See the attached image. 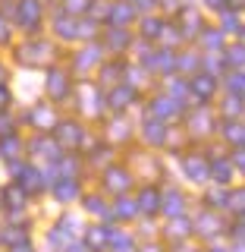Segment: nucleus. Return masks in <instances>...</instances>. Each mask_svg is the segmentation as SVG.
Returning <instances> with one entry per match:
<instances>
[{"label":"nucleus","mask_w":245,"mask_h":252,"mask_svg":"<svg viewBox=\"0 0 245 252\" xmlns=\"http://www.w3.org/2000/svg\"><path fill=\"white\" fill-rule=\"evenodd\" d=\"M3 202L10 205V208H19V205L26 202V192H22V186H10V189L3 192Z\"/></svg>","instance_id":"nucleus-1"},{"label":"nucleus","mask_w":245,"mask_h":252,"mask_svg":"<svg viewBox=\"0 0 245 252\" xmlns=\"http://www.w3.org/2000/svg\"><path fill=\"white\" fill-rule=\"evenodd\" d=\"M141 211H157V192L154 189H145V192H141Z\"/></svg>","instance_id":"nucleus-2"},{"label":"nucleus","mask_w":245,"mask_h":252,"mask_svg":"<svg viewBox=\"0 0 245 252\" xmlns=\"http://www.w3.org/2000/svg\"><path fill=\"white\" fill-rule=\"evenodd\" d=\"M22 19H26V22L38 19V6L35 3H22Z\"/></svg>","instance_id":"nucleus-3"},{"label":"nucleus","mask_w":245,"mask_h":252,"mask_svg":"<svg viewBox=\"0 0 245 252\" xmlns=\"http://www.w3.org/2000/svg\"><path fill=\"white\" fill-rule=\"evenodd\" d=\"M57 195H60V199H69V195H76V186L66 180V186H57Z\"/></svg>","instance_id":"nucleus-4"},{"label":"nucleus","mask_w":245,"mask_h":252,"mask_svg":"<svg viewBox=\"0 0 245 252\" xmlns=\"http://www.w3.org/2000/svg\"><path fill=\"white\" fill-rule=\"evenodd\" d=\"M16 148H19V142H16V139H3V145H0V152H3V155H13Z\"/></svg>","instance_id":"nucleus-5"},{"label":"nucleus","mask_w":245,"mask_h":252,"mask_svg":"<svg viewBox=\"0 0 245 252\" xmlns=\"http://www.w3.org/2000/svg\"><path fill=\"white\" fill-rule=\"evenodd\" d=\"M107 180H113V183H110L113 189H123L126 186V173H113V177H107Z\"/></svg>","instance_id":"nucleus-6"},{"label":"nucleus","mask_w":245,"mask_h":252,"mask_svg":"<svg viewBox=\"0 0 245 252\" xmlns=\"http://www.w3.org/2000/svg\"><path fill=\"white\" fill-rule=\"evenodd\" d=\"M120 218H132V205L129 202H120V211H116Z\"/></svg>","instance_id":"nucleus-7"},{"label":"nucleus","mask_w":245,"mask_h":252,"mask_svg":"<svg viewBox=\"0 0 245 252\" xmlns=\"http://www.w3.org/2000/svg\"><path fill=\"white\" fill-rule=\"evenodd\" d=\"M13 252H31V249H28V243H19V246H13Z\"/></svg>","instance_id":"nucleus-8"},{"label":"nucleus","mask_w":245,"mask_h":252,"mask_svg":"<svg viewBox=\"0 0 245 252\" xmlns=\"http://www.w3.org/2000/svg\"><path fill=\"white\" fill-rule=\"evenodd\" d=\"M10 101V94H6V89H0V104H6Z\"/></svg>","instance_id":"nucleus-9"},{"label":"nucleus","mask_w":245,"mask_h":252,"mask_svg":"<svg viewBox=\"0 0 245 252\" xmlns=\"http://www.w3.org/2000/svg\"><path fill=\"white\" fill-rule=\"evenodd\" d=\"M6 38V26H3V19H0V41Z\"/></svg>","instance_id":"nucleus-10"}]
</instances>
